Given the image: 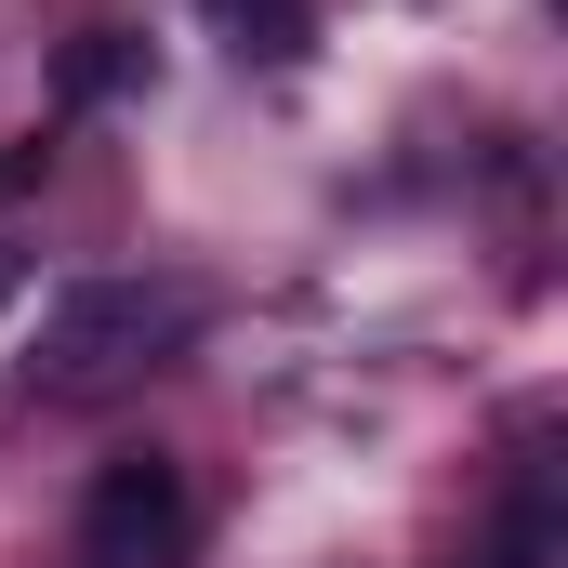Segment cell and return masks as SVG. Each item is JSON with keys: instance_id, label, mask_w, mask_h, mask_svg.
<instances>
[{"instance_id": "cell-1", "label": "cell", "mask_w": 568, "mask_h": 568, "mask_svg": "<svg viewBox=\"0 0 568 568\" xmlns=\"http://www.w3.org/2000/svg\"><path fill=\"white\" fill-rule=\"evenodd\" d=\"M199 344V291L185 278H80L53 317H40V371L53 384H120V371H159Z\"/></svg>"}, {"instance_id": "cell-2", "label": "cell", "mask_w": 568, "mask_h": 568, "mask_svg": "<svg viewBox=\"0 0 568 568\" xmlns=\"http://www.w3.org/2000/svg\"><path fill=\"white\" fill-rule=\"evenodd\" d=\"M199 542V489L172 449H106L80 516H67V568H185Z\"/></svg>"}, {"instance_id": "cell-3", "label": "cell", "mask_w": 568, "mask_h": 568, "mask_svg": "<svg viewBox=\"0 0 568 568\" xmlns=\"http://www.w3.org/2000/svg\"><path fill=\"white\" fill-rule=\"evenodd\" d=\"M159 80V53H145V27H80L67 53H53V106H120Z\"/></svg>"}, {"instance_id": "cell-4", "label": "cell", "mask_w": 568, "mask_h": 568, "mask_svg": "<svg viewBox=\"0 0 568 568\" xmlns=\"http://www.w3.org/2000/svg\"><path fill=\"white\" fill-rule=\"evenodd\" d=\"M199 13L239 67H304V40H317V0H199Z\"/></svg>"}, {"instance_id": "cell-5", "label": "cell", "mask_w": 568, "mask_h": 568, "mask_svg": "<svg viewBox=\"0 0 568 568\" xmlns=\"http://www.w3.org/2000/svg\"><path fill=\"white\" fill-rule=\"evenodd\" d=\"M556 556H568V516H556V489H542V476H516V503L489 516L476 568H556Z\"/></svg>"}, {"instance_id": "cell-6", "label": "cell", "mask_w": 568, "mask_h": 568, "mask_svg": "<svg viewBox=\"0 0 568 568\" xmlns=\"http://www.w3.org/2000/svg\"><path fill=\"white\" fill-rule=\"evenodd\" d=\"M40 172H53V145H40V133H27V145H0V199H27Z\"/></svg>"}]
</instances>
